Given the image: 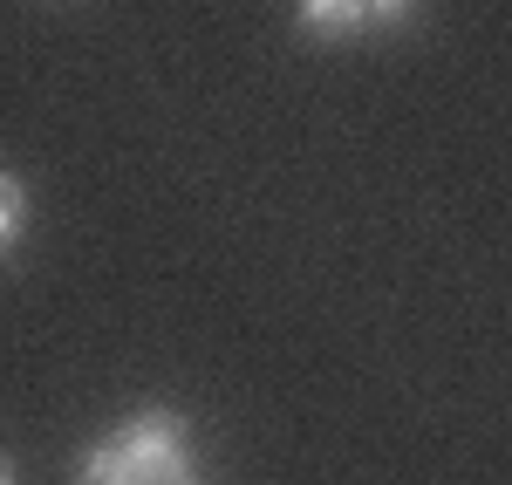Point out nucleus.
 Masks as SVG:
<instances>
[{
  "label": "nucleus",
  "mask_w": 512,
  "mask_h": 485,
  "mask_svg": "<svg viewBox=\"0 0 512 485\" xmlns=\"http://www.w3.org/2000/svg\"><path fill=\"white\" fill-rule=\"evenodd\" d=\"M76 485H192V431L178 410H137L117 438L76 458Z\"/></svg>",
  "instance_id": "1"
},
{
  "label": "nucleus",
  "mask_w": 512,
  "mask_h": 485,
  "mask_svg": "<svg viewBox=\"0 0 512 485\" xmlns=\"http://www.w3.org/2000/svg\"><path fill=\"white\" fill-rule=\"evenodd\" d=\"M28 219H35V199H28V185L14 178V171H0V253L28 233Z\"/></svg>",
  "instance_id": "3"
},
{
  "label": "nucleus",
  "mask_w": 512,
  "mask_h": 485,
  "mask_svg": "<svg viewBox=\"0 0 512 485\" xmlns=\"http://www.w3.org/2000/svg\"><path fill=\"white\" fill-rule=\"evenodd\" d=\"M301 28L315 41H342L369 21H362V0H301Z\"/></svg>",
  "instance_id": "2"
},
{
  "label": "nucleus",
  "mask_w": 512,
  "mask_h": 485,
  "mask_svg": "<svg viewBox=\"0 0 512 485\" xmlns=\"http://www.w3.org/2000/svg\"><path fill=\"white\" fill-rule=\"evenodd\" d=\"M417 14V0H362V21L369 28H403Z\"/></svg>",
  "instance_id": "4"
},
{
  "label": "nucleus",
  "mask_w": 512,
  "mask_h": 485,
  "mask_svg": "<svg viewBox=\"0 0 512 485\" xmlns=\"http://www.w3.org/2000/svg\"><path fill=\"white\" fill-rule=\"evenodd\" d=\"M0 485H21V465H14L7 451H0Z\"/></svg>",
  "instance_id": "5"
}]
</instances>
